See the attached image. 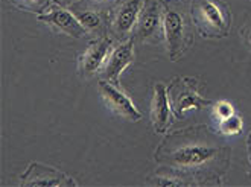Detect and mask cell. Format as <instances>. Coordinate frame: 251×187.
Wrapping results in <instances>:
<instances>
[{
	"label": "cell",
	"instance_id": "1",
	"mask_svg": "<svg viewBox=\"0 0 251 187\" xmlns=\"http://www.w3.org/2000/svg\"><path fill=\"white\" fill-rule=\"evenodd\" d=\"M221 155V148L210 143L200 140L187 141H171V146L165 149L160 146L155 152V162L161 164H168L169 169L175 170V175L181 172L197 170L204 166H210Z\"/></svg>",
	"mask_w": 251,
	"mask_h": 187
},
{
	"label": "cell",
	"instance_id": "2",
	"mask_svg": "<svg viewBox=\"0 0 251 187\" xmlns=\"http://www.w3.org/2000/svg\"><path fill=\"white\" fill-rule=\"evenodd\" d=\"M163 2V35L166 40L168 53L171 61H178L189 49L190 20L186 9L175 0H161Z\"/></svg>",
	"mask_w": 251,
	"mask_h": 187
},
{
	"label": "cell",
	"instance_id": "3",
	"mask_svg": "<svg viewBox=\"0 0 251 187\" xmlns=\"http://www.w3.org/2000/svg\"><path fill=\"white\" fill-rule=\"evenodd\" d=\"M190 16L204 38H223L230 32V11L219 0H192Z\"/></svg>",
	"mask_w": 251,
	"mask_h": 187
},
{
	"label": "cell",
	"instance_id": "4",
	"mask_svg": "<svg viewBox=\"0 0 251 187\" xmlns=\"http://www.w3.org/2000/svg\"><path fill=\"white\" fill-rule=\"evenodd\" d=\"M146 0H117L110 9L107 23L114 40H129Z\"/></svg>",
	"mask_w": 251,
	"mask_h": 187
},
{
	"label": "cell",
	"instance_id": "5",
	"mask_svg": "<svg viewBox=\"0 0 251 187\" xmlns=\"http://www.w3.org/2000/svg\"><path fill=\"white\" fill-rule=\"evenodd\" d=\"M195 81L186 78V76H176L172 79V82L168 87V96L172 113L176 117L181 119L183 114L187 110H198L205 105H209L210 102L207 99H204L198 94Z\"/></svg>",
	"mask_w": 251,
	"mask_h": 187
},
{
	"label": "cell",
	"instance_id": "6",
	"mask_svg": "<svg viewBox=\"0 0 251 187\" xmlns=\"http://www.w3.org/2000/svg\"><path fill=\"white\" fill-rule=\"evenodd\" d=\"M163 34V2L146 0L131 38L140 43H158Z\"/></svg>",
	"mask_w": 251,
	"mask_h": 187
},
{
	"label": "cell",
	"instance_id": "7",
	"mask_svg": "<svg viewBox=\"0 0 251 187\" xmlns=\"http://www.w3.org/2000/svg\"><path fill=\"white\" fill-rule=\"evenodd\" d=\"M37 19L40 22H44V23L53 26L56 31H60L69 37L76 38V40L87 37L85 27L79 23V20L75 17V14H73L70 9L64 8L58 0H50L48 6L40 14H37Z\"/></svg>",
	"mask_w": 251,
	"mask_h": 187
},
{
	"label": "cell",
	"instance_id": "8",
	"mask_svg": "<svg viewBox=\"0 0 251 187\" xmlns=\"http://www.w3.org/2000/svg\"><path fill=\"white\" fill-rule=\"evenodd\" d=\"M113 37L100 35L88 43L85 52L79 56L78 61V71L82 78L95 76L100 70V67L105 66L108 55L113 50Z\"/></svg>",
	"mask_w": 251,
	"mask_h": 187
},
{
	"label": "cell",
	"instance_id": "9",
	"mask_svg": "<svg viewBox=\"0 0 251 187\" xmlns=\"http://www.w3.org/2000/svg\"><path fill=\"white\" fill-rule=\"evenodd\" d=\"M99 92L102 99L105 100V104L119 116L137 122L142 119V113L137 110V107L132 104V100L117 87V84H113L107 79H99Z\"/></svg>",
	"mask_w": 251,
	"mask_h": 187
},
{
	"label": "cell",
	"instance_id": "10",
	"mask_svg": "<svg viewBox=\"0 0 251 187\" xmlns=\"http://www.w3.org/2000/svg\"><path fill=\"white\" fill-rule=\"evenodd\" d=\"M23 186H78L76 181L64 172H60L46 164L32 162L20 178Z\"/></svg>",
	"mask_w": 251,
	"mask_h": 187
},
{
	"label": "cell",
	"instance_id": "11",
	"mask_svg": "<svg viewBox=\"0 0 251 187\" xmlns=\"http://www.w3.org/2000/svg\"><path fill=\"white\" fill-rule=\"evenodd\" d=\"M132 61H134V40L129 38L113 47L104 69H102V76H104L102 79L117 84L122 71L131 66Z\"/></svg>",
	"mask_w": 251,
	"mask_h": 187
},
{
	"label": "cell",
	"instance_id": "12",
	"mask_svg": "<svg viewBox=\"0 0 251 187\" xmlns=\"http://www.w3.org/2000/svg\"><path fill=\"white\" fill-rule=\"evenodd\" d=\"M171 102L168 96V87L165 84L154 85L152 104H151V122L157 134H165L171 126Z\"/></svg>",
	"mask_w": 251,
	"mask_h": 187
},
{
	"label": "cell",
	"instance_id": "13",
	"mask_svg": "<svg viewBox=\"0 0 251 187\" xmlns=\"http://www.w3.org/2000/svg\"><path fill=\"white\" fill-rule=\"evenodd\" d=\"M69 9L75 14V17L79 20V23L85 27V31L88 32H93V31H99L100 27H104L105 24V20H104V16H102V12L96 8H92V6H79L78 3H70L69 5Z\"/></svg>",
	"mask_w": 251,
	"mask_h": 187
},
{
	"label": "cell",
	"instance_id": "14",
	"mask_svg": "<svg viewBox=\"0 0 251 187\" xmlns=\"http://www.w3.org/2000/svg\"><path fill=\"white\" fill-rule=\"evenodd\" d=\"M242 126H244L242 119L239 116H236V114H233V116L223 119L219 122V131L224 136H236L242 131Z\"/></svg>",
	"mask_w": 251,
	"mask_h": 187
},
{
	"label": "cell",
	"instance_id": "15",
	"mask_svg": "<svg viewBox=\"0 0 251 187\" xmlns=\"http://www.w3.org/2000/svg\"><path fill=\"white\" fill-rule=\"evenodd\" d=\"M11 3L14 6H17L19 9L40 14L44 8L48 6V0H11Z\"/></svg>",
	"mask_w": 251,
	"mask_h": 187
},
{
	"label": "cell",
	"instance_id": "16",
	"mask_svg": "<svg viewBox=\"0 0 251 187\" xmlns=\"http://www.w3.org/2000/svg\"><path fill=\"white\" fill-rule=\"evenodd\" d=\"M215 114L221 120L227 119V117H230V116H233V114H234L233 105L230 102H227V100H221V102H218L215 105Z\"/></svg>",
	"mask_w": 251,
	"mask_h": 187
},
{
	"label": "cell",
	"instance_id": "17",
	"mask_svg": "<svg viewBox=\"0 0 251 187\" xmlns=\"http://www.w3.org/2000/svg\"><path fill=\"white\" fill-rule=\"evenodd\" d=\"M92 2H93V5L96 6H102V5H105V3H111V2H117V0H92Z\"/></svg>",
	"mask_w": 251,
	"mask_h": 187
},
{
	"label": "cell",
	"instance_id": "18",
	"mask_svg": "<svg viewBox=\"0 0 251 187\" xmlns=\"http://www.w3.org/2000/svg\"><path fill=\"white\" fill-rule=\"evenodd\" d=\"M244 35H245L247 41H248V43H250V45H251V24H248V26H247V29H245Z\"/></svg>",
	"mask_w": 251,
	"mask_h": 187
},
{
	"label": "cell",
	"instance_id": "19",
	"mask_svg": "<svg viewBox=\"0 0 251 187\" xmlns=\"http://www.w3.org/2000/svg\"><path fill=\"white\" fill-rule=\"evenodd\" d=\"M247 146H248V157H250V162H251V133H250L248 140H247Z\"/></svg>",
	"mask_w": 251,
	"mask_h": 187
},
{
	"label": "cell",
	"instance_id": "20",
	"mask_svg": "<svg viewBox=\"0 0 251 187\" xmlns=\"http://www.w3.org/2000/svg\"><path fill=\"white\" fill-rule=\"evenodd\" d=\"M61 2H64V3H67V5H70V3H73V0H61Z\"/></svg>",
	"mask_w": 251,
	"mask_h": 187
}]
</instances>
